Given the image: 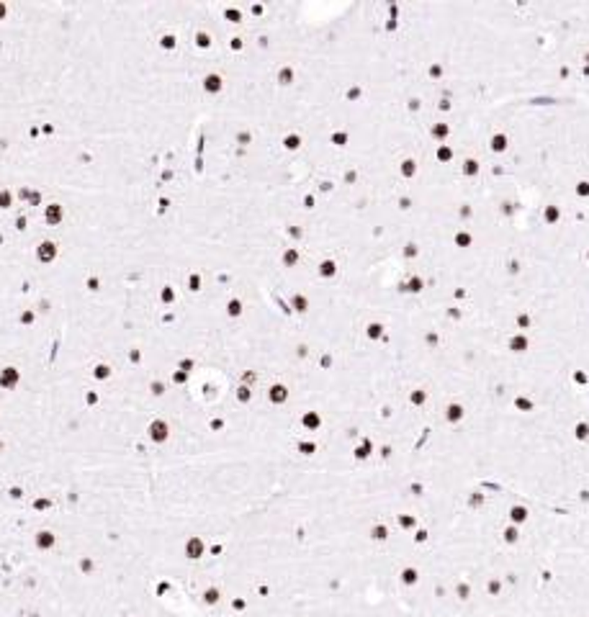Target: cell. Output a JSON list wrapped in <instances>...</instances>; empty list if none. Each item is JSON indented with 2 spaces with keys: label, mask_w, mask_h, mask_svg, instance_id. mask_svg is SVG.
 Here are the masks:
<instances>
[{
  "label": "cell",
  "mask_w": 589,
  "mask_h": 617,
  "mask_svg": "<svg viewBox=\"0 0 589 617\" xmlns=\"http://www.w3.org/2000/svg\"><path fill=\"white\" fill-rule=\"evenodd\" d=\"M3 18H6V6L0 3V21H3Z\"/></svg>",
  "instance_id": "3957f363"
},
{
  "label": "cell",
  "mask_w": 589,
  "mask_h": 617,
  "mask_svg": "<svg viewBox=\"0 0 589 617\" xmlns=\"http://www.w3.org/2000/svg\"><path fill=\"white\" fill-rule=\"evenodd\" d=\"M44 222L49 227H57L60 222H65V206L62 203H49L44 209Z\"/></svg>",
  "instance_id": "6da1fadb"
},
{
  "label": "cell",
  "mask_w": 589,
  "mask_h": 617,
  "mask_svg": "<svg viewBox=\"0 0 589 617\" xmlns=\"http://www.w3.org/2000/svg\"><path fill=\"white\" fill-rule=\"evenodd\" d=\"M54 247H57L54 242H42V245H39V250H36L39 260H42V263H52V260H54V255H57V250H54Z\"/></svg>",
  "instance_id": "7a4b0ae2"
}]
</instances>
